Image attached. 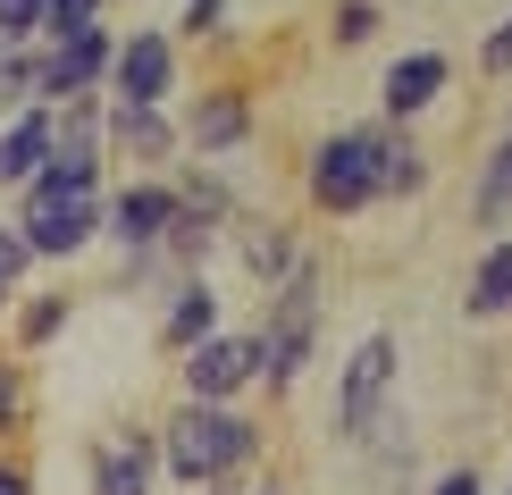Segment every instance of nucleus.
I'll return each mask as SVG.
<instances>
[{
	"instance_id": "nucleus-27",
	"label": "nucleus",
	"mask_w": 512,
	"mask_h": 495,
	"mask_svg": "<svg viewBox=\"0 0 512 495\" xmlns=\"http://www.w3.org/2000/svg\"><path fill=\"white\" fill-rule=\"evenodd\" d=\"M26 277H34V252H26V235H17L9 219H0V286L17 294V286H26Z\"/></svg>"
},
{
	"instance_id": "nucleus-23",
	"label": "nucleus",
	"mask_w": 512,
	"mask_h": 495,
	"mask_svg": "<svg viewBox=\"0 0 512 495\" xmlns=\"http://www.w3.org/2000/svg\"><path fill=\"white\" fill-rule=\"evenodd\" d=\"M378 26H387V9H378V0H336V9H328V42H336V51H361Z\"/></svg>"
},
{
	"instance_id": "nucleus-18",
	"label": "nucleus",
	"mask_w": 512,
	"mask_h": 495,
	"mask_svg": "<svg viewBox=\"0 0 512 495\" xmlns=\"http://www.w3.org/2000/svg\"><path fill=\"white\" fill-rule=\"evenodd\" d=\"M462 319H479V328L512 319V235H487L479 261L462 269Z\"/></svg>"
},
{
	"instance_id": "nucleus-20",
	"label": "nucleus",
	"mask_w": 512,
	"mask_h": 495,
	"mask_svg": "<svg viewBox=\"0 0 512 495\" xmlns=\"http://www.w3.org/2000/svg\"><path fill=\"white\" fill-rule=\"evenodd\" d=\"M471 219L487 235H504L512 227V118H504V135L487 143V160H479V185H471Z\"/></svg>"
},
{
	"instance_id": "nucleus-30",
	"label": "nucleus",
	"mask_w": 512,
	"mask_h": 495,
	"mask_svg": "<svg viewBox=\"0 0 512 495\" xmlns=\"http://www.w3.org/2000/svg\"><path fill=\"white\" fill-rule=\"evenodd\" d=\"M0 495H34V462L26 454H0Z\"/></svg>"
},
{
	"instance_id": "nucleus-26",
	"label": "nucleus",
	"mask_w": 512,
	"mask_h": 495,
	"mask_svg": "<svg viewBox=\"0 0 512 495\" xmlns=\"http://www.w3.org/2000/svg\"><path fill=\"white\" fill-rule=\"evenodd\" d=\"M479 76H496V84H512V9L487 26V42H479Z\"/></svg>"
},
{
	"instance_id": "nucleus-7",
	"label": "nucleus",
	"mask_w": 512,
	"mask_h": 495,
	"mask_svg": "<svg viewBox=\"0 0 512 495\" xmlns=\"http://www.w3.org/2000/svg\"><path fill=\"white\" fill-rule=\"evenodd\" d=\"M261 386V344L252 328H219L194 353H177V403H244Z\"/></svg>"
},
{
	"instance_id": "nucleus-13",
	"label": "nucleus",
	"mask_w": 512,
	"mask_h": 495,
	"mask_svg": "<svg viewBox=\"0 0 512 495\" xmlns=\"http://www.w3.org/2000/svg\"><path fill=\"white\" fill-rule=\"evenodd\" d=\"M227 252L244 261V277H252L261 294H277V286L294 277V261H303L311 244L294 235V219H277V210H244V219L227 227Z\"/></svg>"
},
{
	"instance_id": "nucleus-10",
	"label": "nucleus",
	"mask_w": 512,
	"mask_h": 495,
	"mask_svg": "<svg viewBox=\"0 0 512 495\" xmlns=\"http://www.w3.org/2000/svg\"><path fill=\"white\" fill-rule=\"evenodd\" d=\"M9 227L26 235L34 269H68V261H84L101 244V202H34V193H17Z\"/></svg>"
},
{
	"instance_id": "nucleus-17",
	"label": "nucleus",
	"mask_w": 512,
	"mask_h": 495,
	"mask_svg": "<svg viewBox=\"0 0 512 495\" xmlns=\"http://www.w3.org/2000/svg\"><path fill=\"white\" fill-rule=\"evenodd\" d=\"M68 319H76V294L68 286H17V303H9V344H17V361H34L42 344H59L68 336Z\"/></svg>"
},
{
	"instance_id": "nucleus-5",
	"label": "nucleus",
	"mask_w": 512,
	"mask_h": 495,
	"mask_svg": "<svg viewBox=\"0 0 512 495\" xmlns=\"http://www.w3.org/2000/svg\"><path fill=\"white\" fill-rule=\"evenodd\" d=\"M185 93V51L168 42V26H126L110 51V76H101V101H126V110H177Z\"/></svg>"
},
{
	"instance_id": "nucleus-33",
	"label": "nucleus",
	"mask_w": 512,
	"mask_h": 495,
	"mask_svg": "<svg viewBox=\"0 0 512 495\" xmlns=\"http://www.w3.org/2000/svg\"><path fill=\"white\" fill-rule=\"evenodd\" d=\"M504 495H512V479H504Z\"/></svg>"
},
{
	"instance_id": "nucleus-24",
	"label": "nucleus",
	"mask_w": 512,
	"mask_h": 495,
	"mask_svg": "<svg viewBox=\"0 0 512 495\" xmlns=\"http://www.w3.org/2000/svg\"><path fill=\"white\" fill-rule=\"evenodd\" d=\"M84 26H110V0H42V42H68Z\"/></svg>"
},
{
	"instance_id": "nucleus-1",
	"label": "nucleus",
	"mask_w": 512,
	"mask_h": 495,
	"mask_svg": "<svg viewBox=\"0 0 512 495\" xmlns=\"http://www.w3.org/2000/svg\"><path fill=\"white\" fill-rule=\"evenodd\" d=\"M160 470L168 479H185V487H236L244 470H261V420L244 412V403H177L160 428Z\"/></svg>"
},
{
	"instance_id": "nucleus-8",
	"label": "nucleus",
	"mask_w": 512,
	"mask_h": 495,
	"mask_svg": "<svg viewBox=\"0 0 512 495\" xmlns=\"http://www.w3.org/2000/svg\"><path fill=\"white\" fill-rule=\"evenodd\" d=\"M168 227H177V185L168 177H110V193H101V244L118 252H160Z\"/></svg>"
},
{
	"instance_id": "nucleus-11",
	"label": "nucleus",
	"mask_w": 512,
	"mask_h": 495,
	"mask_svg": "<svg viewBox=\"0 0 512 495\" xmlns=\"http://www.w3.org/2000/svg\"><path fill=\"white\" fill-rule=\"evenodd\" d=\"M110 51H118V26H84V34H68V42H34V59H42L34 101H42V110H59V101L101 93V76H110Z\"/></svg>"
},
{
	"instance_id": "nucleus-9",
	"label": "nucleus",
	"mask_w": 512,
	"mask_h": 495,
	"mask_svg": "<svg viewBox=\"0 0 512 495\" xmlns=\"http://www.w3.org/2000/svg\"><path fill=\"white\" fill-rule=\"evenodd\" d=\"M101 152H110V177H168L185 160L177 143V110H126V101H101Z\"/></svg>"
},
{
	"instance_id": "nucleus-12",
	"label": "nucleus",
	"mask_w": 512,
	"mask_h": 495,
	"mask_svg": "<svg viewBox=\"0 0 512 495\" xmlns=\"http://www.w3.org/2000/svg\"><path fill=\"white\" fill-rule=\"evenodd\" d=\"M445 84H454V59L437 51V42H420V51H395L387 76H378V126H420L445 101Z\"/></svg>"
},
{
	"instance_id": "nucleus-16",
	"label": "nucleus",
	"mask_w": 512,
	"mask_h": 495,
	"mask_svg": "<svg viewBox=\"0 0 512 495\" xmlns=\"http://www.w3.org/2000/svg\"><path fill=\"white\" fill-rule=\"evenodd\" d=\"M219 328H227L219 286H210V277H177V286H168V303H160V353H194V344L219 336Z\"/></svg>"
},
{
	"instance_id": "nucleus-34",
	"label": "nucleus",
	"mask_w": 512,
	"mask_h": 495,
	"mask_svg": "<svg viewBox=\"0 0 512 495\" xmlns=\"http://www.w3.org/2000/svg\"><path fill=\"white\" fill-rule=\"evenodd\" d=\"M504 118H512V110H504Z\"/></svg>"
},
{
	"instance_id": "nucleus-2",
	"label": "nucleus",
	"mask_w": 512,
	"mask_h": 495,
	"mask_svg": "<svg viewBox=\"0 0 512 495\" xmlns=\"http://www.w3.org/2000/svg\"><path fill=\"white\" fill-rule=\"evenodd\" d=\"M378 168H387V126L378 118H353V126H328V135L303 152V202L319 219H361L378 210Z\"/></svg>"
},
{
	"instance_id": "nucleus-6",
	"label": "nucleus",
	"mask_w": 512,
	"mask_h": 495,
	"mask_svg": "<svg viewBox=\"0 0 512 495\" xmlns=\"http://www.w3.org/2000/svg\"><path fill=\"white\" fill-rule=\"evenodd\" d=\"M395 370H403L395 328H370L345 353V370H336V437L345 445H370V428L395 412Z\"/></svg>"
},
{
	"instance_id": "nucleus-29",
	"label": "nucleus",
	"mask_w": 512,
	"mask_h": 495,
	"mask_svg": "<svg viewBox=\"0 0 512 495\" xmlns=\"http://www.w3.org/2000/svg\"><path fill=\"white\" fill-rule=\"evenodd\" d=\"M429 495H487V479H479L471 462H454V470H437V479H429Z\"/></svg>"
},
{
	"instance_id": "nucleus-22",
	"label": "nucleus",
	"mask_w": 512,
	"mask_h": 495,
	"mask_svg": "<svg viewBox=\"0 0 512 495\" xmlns=\"http://www.w3.org/2000/svg\"><path fill=\"white\" fill-rule=\"evenodd\" d=\"M236 26H227V0H177V26H168V42H227Z\"/></svg>"
},
{
	"instance_id": "nucleus-21",
	"label": "nucleus",
	"mask_w": 512,
	"mask_h": 495,
	"mask_svg": "<svg viewBox=\"0 0 512 495\" xmlns=\"http://www.w3.org/2000/svg\"><path fill=\"white\" fill-rule=\"evenodd\" d=\"M34 76H42V59H34V42H0V118H17V110H34Z\"/></svg>"
},
{
	"instance_id": "nucleus-4",
	"label": "nucleus",
	"mask_w": 512,
	"mask_h": 495,
	"mask_svg": "<svg viewBox=\"0 0 512 495\" xmlns=\"http://www.w3.org/2000/svg\"><path fill=\"white\" fill-rule=\"evenodd\" d=\"M252 135H261V93H252L244 76H210L194 84V101L177 110V143H185V160H236L252 152Z\"/></svg>"
},
{
	"instance_id": "nucleus-19",
	"label": "nucleus",
	"mask_w": 512,
	"mask_h": 495,
	"mask_svg": "<svg viewBox=\"0 0 512 495\" xmlns=\"http://www.w3.org/2000/svg\"><path fill=\"white\" fill-rule=\"evenodd\" d=\"M429 185H437V168H429L420 126H387V168H378V193H387V202H420Z\"/></svg>"
},
{
	"instance_id": "nucleus-28",
	"label": "nucleus",
	"mask_w": 512,
	"mask_h": 495,
	"mask_svg": "<svg viewBox=\"0 0 512 495\" xmlns=\"http://www.w3.org/2000/svg\"><path fill=\"white\" fill-rule=\"evenodd\" d=\"M0 42H42V0H0Z\"/></svg>"
},
{
	"instance_id": "nucleus-31",
	"label": "nucleus",
	"mask_w": 512,
	"mask_h": 495,
	"mask_svg": "<svg viewBox=\"0 0 512 495\" xmlns=\"http://www.w3.org/2000/svg\"><path fill=\"white\" fill-rule=\"evenodd\" d=\"M244 495H294V487L286 479H261V487H244Z\"/></svg>"
},
{
	"instance_id": "nucleus-14",
	"label": "nucleus",
	"mask_w": 512,
	"mask_h": 495,
	"mask_svg": "<svg viewBox=\"0 0 512 495\" xmlns=\"http://www.w3.org/2000/svg\"><path fill=\"white\" fill-rule=\"evenodd\" d=\"M160 487V437L152 428H110L84 462V495H152Z\"/></svg>"
},
{
	"instance_id": "nucleus-3",
	"label": "nucleus",
	"mask_w": 512,
	"mask_h": 495,
	"mask_svg": "<svg viewBox=\"0 0 512 495\" xmlns=\"http://www.w3.org/2000/svg\"><path fill=\"white\" fill-rule=\"evenodd\" d=\"M319 311H328V261H319V252H303V261H294V277L261 303V328H252V344H261V386H269V395L303 386L311 353H319Z\"/></svg>"
},
{
	"instance_id": "nucleus-32",
	"label": "nucleus",
	"mask_w": 512,
	"mask_h": 495,
	"mask_svg": "<svg viewBox=\"0 0 512 495\" xmlns=\"http://www.w3.org/2000/svg\"><path fill=\"white\" fill-rule=\"evenodd\" d=\"M9 303H17V294H9V286H0V319H9Z\"/></svg>"
},
{
	"instance_id": "nucleus-15",
	"label": "nucleus",
	"mask_w": 512,
	"mask_h": 495,
	"mask_svg": "<svg viewBox=\"0 0 512 495\" xmlns=\"http://www.w3.org/2000/svg\"><path fill=\"white\" fill-rule=\"evenodd\" d=\"M51 143H59V110H17V118H0V193H26L42 177V160H51Z\"/></svg>"
},
{
	"instance_id": "nucleus-25",
	"label": "nucleus",
	"mask_w": 512,
	"mask_h": 495,
	"mask_svg": "<svg viewBox=\"0 0 512 495\" xmlns=\"http://www.w3.org/2000/svg\"><path fill=\"white\" fill-rule=\"evenodd\" d=\"M26 412H34V378H26V361H0V437H9V428H26Z\"/></svg>"
}]
</instances>
